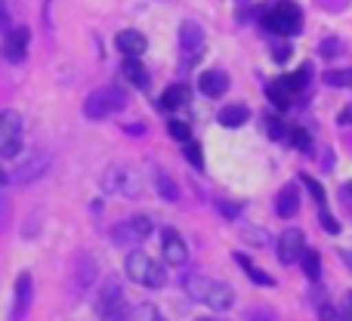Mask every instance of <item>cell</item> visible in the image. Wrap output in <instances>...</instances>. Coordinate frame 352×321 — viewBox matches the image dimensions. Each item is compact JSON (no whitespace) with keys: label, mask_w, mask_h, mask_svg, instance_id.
<instances>
[{"label":"cell","mask_w":352,"mask_h":321,"mask_svg":"<svg viewBox=\"0 0 352 321\" xmlns=\"http://www.w3.org/2000/svg\"><path fill=\"white\" fill-rule=\"evenodd\" d=\"M0 31H10V6H6V0H0Z\"/></svg>","instance_id":"obj_41"},{"label":"cell","mask_w":352,"mask_h":321,"mask_svg":"<svg viewBox=\"0 0 352 321\" xmlns=\"http://www.w3.org/2000/svg\"><path fill=\"white\" fill-rule=\"evenodd\" d=\"M0 182H3V167H0Z\"/></svg>","instance_id":"obj_47"},{"label":"cell","mask_w":352,"mask_h":321,"mask_svg":"<svg viewBox=\"0 0 352 321\" xmlns=\"http://www.w3.org/2000/svg\"><path fill=\"white\" fill-rule=\"evenodd\" d=\"M291 142H294V148H297V152L312 155V136H309V130H303V127L291 130Z\"/></svg>","instance_id":"obj_29"},{"label":"cell","mask_w":352,"mask_h":321,"mask_svg":"<svg viewBox=\"0 0 352 321\" xmlns=\"http://www.w3.org/2000/svg\"><path fill=\"white\" fill-rule=\"evenodd\" d=\"M217 207H219V213H223L226 219H238V217H241V210H244L241 201H219Z\"/></svg>","instance_id":"obj_35"},{"label":"cell","mask_w":352,"mask_h":321,"mask_svg":"<svg viewBox=\"0 0 352 321\" xmlns=\"http://www.w3.org/2000/svg\"><path fill=\"white\" fill-rule=\"evenodd\" d=\"M164 260L170 266H186L188 263V247L173 229H164Z\"/></svg>","instance_id":"obj_16"},{"label":"cell","mask_w":352,"mask_h":321,"mask_svg":"<svg viewBox=\"0 0 352 321\" xmlns=\"http://www.w3.org/2000/svg\"><path fill=\"white\" fill-rule=\"evenodd\" d=\"M155 188H158V195L164 201H179V188H176V182H173V176L167 173V170H161V167H155Z\"/></svg>","instance_id":"obj_21"},{"label":"cell","mask_w":352,"mask_h":321,"mask_svg":"<svg viewBox=\"0 0 352 321\" xmlns=\"http://www.w3.org/2000/svg\"><path fill=\"white\" fill-rule=\"evenodd\" d=\"M309 78H312V62H303L297 74H287V78H281V80H285V87L291 93H297V90H303V87L309 84Z\"/></svg>","instance_id":"obj_25"},{"label":"cell","mask_w":352,"mask_h":321,"mask_svg":"<svg viewBox=\"0 0 352 321\" xmlns=\"http://www.w3.org/2000/svg\"><path fill=\"white\" fill-rule=\"evenodd\" d=\"M50 167H53V158H50L47 152H37L28 164H22V167L16 170V182H34V179H41V176L47 173Z\"/></svg>","instance_id":"obj_13"},{"label":"cell","mask_w":352,"mask_h":321,"mask_svg":"<svg viewBox=\"0 0 352 321\" xmlns=\"http://www.w3.org/2000/svg\"><path fill=\"white\" fill-rule=\"evenodd\" d=\"M31 291H34V281H31L28 272H22L16 278V300H12V318H25V312H28L31 306Z\"/></svg>","instance_id":"obj_14"},{"label":"cell","mask_w":352,"mask_h":321,"mask_svg":"<svg viewBox=\"0 0 352 321\" xmlns=\"http://www.w3.org/2000/svg\"><path fill=\"white\" fill-rule=\"evenodd\" d=\"M182 287H186V294L192 300H198V303L210 306V309H217V312H226L232 303H235L232 287L223 285V281H217V278H210V275L188 272L186 278H182Z\"/></svg>","instance_id":"obj_1"},{"label":"cell","mask_w":352,"mask_h":321,"mask_svg":"<svg viewBox=\"0 0 352 321\" xmlns=\"http://www.w3.org/2000/svg\"><path fill=\"white\" fill-rule=\"evenodd\" d=\"M186 158L192 167H198V170H204V152H201V146L195 140H188L186 142Z\"/></svg>","instance_id":"obj_32"},{"label":"cell","mask_w":352,"mask_h":321,"mask_svg":"<svg viewBox=\"0 0 352 321\" xmlns=\"http://www.w3.org/2000/svg\"><path fill=\"white\" fill-rule=\"evenodd\" d=\"M118 300H124V287H121V278H118V275H111V278H105L102 294H99V312L109 309V306L118 303Z\"/></svg>","instance_id":"obj_20"},{"label":"cell","mask_w":352,"mask_h":321,"mask_svg":"<svg viewBox=\"0 0 352 321\" xmlns=\"http://www.w3.org/2000/svg\"><path fill=\"white\" fill-rule=\"evenodd\" d=\"M346 195H352V182H349V186H346Z\"/></svg>","instance_id":"obj_46"},{"label":"cell","mask_w":352,"mask_h":321,"mask_svg":"<svg viewBox=\"0 0 352 321\" xmlns=\"http://www.w3.org/2000/svg\"><path fill=\"white\" fill-rule=\"evenodd\" d=\"M186 102H188V90L182 84H170L164 90V96H161V109L164 111H176V109H182Z\"/></svg>","instance_id":"obj_22"},{"label":"cell","mask_w":352,"mask_h":321,"mask_svg":"<svg viewBox=\"0 0 352 321\" xmlns=\"http://www.w3.org/2000/svg\"><path fill=\"white\" fill-rule=\"evenodd\" d=\"M269 102H272L275 105V109H281V111H285L287 109V105H291V99H287V96H291V90H287V87H285V80H275V84H269Z\"/></svg>","instance_id":"obj_26"},{"label":"cell","mask_w":352,"mask_h":321,"mask_svg":"<svg viewBox=\"0 0 352 321\" xmlns=\"http://www.w3.org/2000/svg\"><path fill=\"white\" fill-rule=\"evenodd\" d=\"M248 321H275V312L269 306H256V309L248 312Z\"/></svg>","instance_id":"obj_40"},{"label":"cell","mask_w":352,"mask_h":321,"mask_svg":"<svg viewBox=\"0 0 352 321\" xmlns=\"http://www.w3.org/2000/svg\"><path fill=\"white\" fill-rule=\"evenodd\" d=\"M324 6H328V10H343V6L349 3V0H322Z\"/></svg>","instance_id":"obj_45"},{"label":"cell","mask_w":352,"mask_h":321,"mask_svg":"<svg viewBox=\"0 0 352 321\" xmlns=\"http://www.w3.org/2000/svg\"><path fill=\"white\" fill-rule=\"evenodd\" d=\"M201 321H210V318H201Z\"/></svg>","instance_id":"obj_48"},{"label":"cell","mask_w":352,"mask_h":321,"mask_svg":"<svg viewBox=\"0 0 352 321\" xmlns=\"http://www.w3.org/2000/svg\"><path fill=\"white\" fill-rule=\"evenodd\" d=\"M318 223H322V229L328 232V235H340V223H337V219L331 217L328 210H322V213H318Z\"/></svg>","instance_id":"obj_37"},{"label":"cell","mask_w":352,"mask_h":321,"mask_svg":"<svg viewBox=\"0 0 352 321\" xmlns=\"http://www.w3.org/2000/svg\"><path fill=\"white\" fill-rule=\"evenodd\" d=\"M337 124H340V127H352V105H346V109L337 115Z\"/></svg>","instance_id":"obj_43"},{"label":"cell","mask_w":352,"mask_h":321,"mask_svg":"<svg viewBox=\"0 0 352 321\" xmlns=\"http://www.w3.org/2000/svg\"><path fill=\"white\" fill-rule=\"evenodd\" d=\"M235 263L244 269V275H248V278L254 281V285H260V287H272V285H275V278H272V275H269V272H263L260 266H254V263H250V256L235 254Z\"/></svg>","instance_id":"obj_19"},{"label":"cell","mask_w":352,"mask_h":321,"mask_svg":"<svg viewBox=\"0 0 352 321\" xmlns=\"http://www.w3.org/2000/svg\"><path fill=\"white\" fill-rule=\"evenodd\" d=\"M22 152V115L12 109L0 111V155L16 158Z\"/></svg>","instance_id":"obj_6"},{"label":"cell","mask_w":352,"mask_h":321,"mask_svg":"<svg viewBox=\"0 0 352 321\" xmlns=\"http://www.w3.org/2000/svg\"><path fill=\"white\" fill-rule=\"evenodd\" d=\"M297 210H300V186L297 182H287V186H281L278 198H275V213L291 219V217H297Z\"/></svg>","instance_id":"obj_11"},{"label":"cell","mask_w":352,"mask_h":321,"mask_svg":"<svg viewBox=\"0 0 352 321\" xmlns=\"http://www.w3.org/2000/svg\"><path fill=\"white\" fill-rule=\"evenodd\" d=\"M124 269H127V278L142 287H164L167 285V269L161 266L158 260H152L148 254H142V250H133V254L127 256V263H124Z\"/></svg>","instance_id":"obj_2"},{"label":"cell","mask_w":352,"mask_h":321,"mask_svg":"<svg viewBox=\"0 0 352 321\" xmlns=\"http://www.w3.org/2000/svg\"><path fill=\"white\" fill-rule=\"evenodd\" d=\"M300 266H303V272H306V278L309 281L322 278V256H318V250L306 247L303 254H300Z\"/></svg>","instance_id":"obj_23"},{"label":"cell","mask_w":352,"mask_h":321,"mask_svg":"<svg viewBox=\"0 0 352 321\" xmlns=\"http://www.w3.org/2000/svg\"><path fill=\"white\" fill-rule=\"evenodd\" d=\"M152 232H155V219L140 213V217H130L127 223L115 225L111 238H115V244H140V241H146Z\"/></svg>","instance_id":"obj_7"},{"label":"cell","mask_w":352,"mask_h":321,"mask_svg":"<svg viewBox=\"0 0 352 321\" xmlns=\"http://www.w3.org/2000/svg\"><path fill=\"white\" fill-rule=\"evenodd\" d=\"M318 53L328 56V59H331V56H337V53H340V41H337V37H324V41L318 43Z\"/></svg>","instance_id":"obj_38"},{"label":"cell","mask_w":352,"mask_h":321,"mask_svg":"<svg viewBox=\"0 0 352 321\" xmlns=\"http://www.w3.org/2000/svg\"><path fill=\"white\" fill-rule=\"evenodd\" d=\"M324 84L328 87H352V68H331V71H324Z\"/></svg>","instance_id":"obj_27"},{"label":"cell","mask_w":352,"mask_h":321,"mask_svg":"<svg viewBox=\"0 0 352 321\" xmlns=\"http://www.w3.org/2000/svg\"><path fill=\"white\" fill-rule=\"evenodd\" d=\"M121 74L127 78V84L140 87V90H146V87H148V71L142 68V62H140V59H127V56H124Z\"/></svg>","instance_id":"obj_18"},{"label":"cell","mask_w":352,"mask_h":321,"mask_svg":"<svg viewBox=\"0 0 352 321\" xmlns=\"http://www.w3.org/2000/svg\"><path fill=\"white\" fill-rule=\"evenodd\" d=\"M250 121V109L248 105H226L223 111H219V124L223 127H229V130H238V127H244V124Z\"/></svg>","instance_id":"obj_17"},{"label":"cell","mask_w":352,"mask_h":321,"mask_svg":"<svg viewBox=\"0 0 352 321\" xmlns=\"http://www.w3.org/2000/svg\"><path fill=\"white\" fill-rule=\"evenodd\" d=\"M300 182H303V186H306V192H309L312 198L318 201V204H324V198H328V195H324V186H322V182H318V179H312V176H303V179H300Z\"/></svg>","instance_id":"obj_33"},{"label":"cell","mask_w":352,"mask_h":321,"mask_svg":"<svg viewBox=\"0 0 352 321\" xmlns=\"http://www.w3.org/2000/svg\"><path fill=\"white\" fill-rule=\"evenodd\" d=\"M133 321H167V318L161 316L158 306L142 303V306H136V309H133Z\"/></svg>","instance_id":"obj_30"},{"label":"cell","mask_w":352,"mask_h":321,"mask_svg":"<svg viewBox=\"0 0 352 321\" xmlns=\"http://www.w3.org/2000/svg\"><path fill=\"white\" fill-rule=\"evenodd\" d=\"M99 186L109 195H121V198H142L146 186H142L140 173L130 167H111L99 176Z\"/></svg>","instance_id":"obj_4"},{"label":"cell","mask_w":352,"mask_h":321,"mask_svg":"<svg viewBox=\"0 0 352 321\" xmlns=\"http://www.w3.org/2000/svg\"><path fill=\"white\" fill-rule=\"evenodd\" d=\"M263 25H266L269 31H275V34L294 37V34H300V31H303V10H300L297 3H291V0L275 3L272 10H266Z\"/></svg>","instance_id":"obj_5"},{"label":"cell","mask_w":352,"mask_h":321,"mask_svg":"<svg viewBox=\"0 0 352 321\" xmlns=\"http://www.w3.org/2000/svg\"><path fill=\"white\" fill-rule=\"evenodd\" d=\"M318 318H322V321H343V312L334 309L331 303H322V306H318Z\"/></svg>","instance_id":"obj_39"},{"label":"cell","mask_w":352,"mask_h":321,"mask_svg":"<svg viewBox=\"0 0 352 321\" xmlns=\"http://www.w3.org/2000/svg\"><path fill=\"white\" fill-rule=\"evenodd\" d=\"M204 41H207V34L198 22L188 19V22L179 25V47L186 49V53H201V49H204Z\"/></svg>","instance_id":"obj_12"},{"label":"cell","mask_w":352,"mask_h":321,"mask_svg":"<svg viewBox=\"0 0 352 321\" xmlns=\"http://www.w3.org/2000/svg\"><path fill=\"white\" fill-rule=\"evenodd\" d=\"M275 250H278V260L285 263V266H291V263L300 260V254L306 250V238L300 229H285L278 235V244H275Z\"/></svg>","instance_id":"obj_8"},{"label":"cell","mask_w":352,"mask_h":321,"mask_svg":"<svg viewBox=\"0 0 352 321\" xmlns=\"http://www.w3.org/2000/svg\"><path fill=\"white\" fill-rule=\"evenodd\" d=\"M266 133L272 136V140H285V136H291L281 118H266Z\"/></svg>","instance_id":"obj_34"},{"label":"cell","mask_w":352,"mask_h":321,"mask_svg":"<svg viewBox=\"0 0 352 321\" xmlns=\"http://www.w3.org/2000/svg\"><path fill=\"white\" fill-rule=\"evenodd\" d=\"M93 281H96V263H93V256H80V263H78V291H87Z\"/></svg>","instance_id":"obj_24"},{"label":"cell","mask_w":352,"mask_h":321,"mask_svg":"<svg viewBox=\"0 0 352 321\" xmlns=\"http://www.w3.org/2000/svg\"><path fill=\"white\" fill-rule=\"evenodd\" d=\"M167 133H170L173 140H179V142H188V140H192V130H188L186 121H167Z\"/></svg>","instance_id":"obj_31"},{"label":"cell","mask_w":352,"mask_h":321,"mask_svg":"<svg viewBox=\"0 0 352 321\" xmlns=\"http://www.w3.org/2000/svg\"><path fill=\"white\" fill-rule=\"evenodd\" d=\"M198 87H201V93L204 96H223L226 90H229V74L226 71H219V68H210V71H201V78H198Z\"/></svg>","instance_id":"obj_15"},{"label":"cell","mask_w":352,"mask_h":321,"mask_svg":"<svg viewBox=\"0 0 352 321\" xmlns=\"http://www.w3.org/2000/svg\"><path fill=\"white\" fill-rule=\"evenodd\" d=\"M28 43H31V31L28 28H10L6 31V41H3V56L10 62H25V56H28Z\"/></svg>","instance_id":"obj_9"},{"label":"cell","mask_w":352,"mask_h":321,"mask_svg":"<svg viewBox=\"0 0 352 321\" xmlns=\"http://www.w3.org/2000/svg\"><path fill=\"white\" fill-rule=\"evenodd\" d=\"M340 312H343V321H352V291L343 297V303H340Z\"/></svg>","instance_id":"obj_42"},{"label":"cell","mask_w":352,"mask_h":321,"mask_svg":"<svg viewBox=\"0 0 352 321\" xmlns=\"http://www.w3.org/2000/svg\"><path fill=\"white\" fill-rule=\"evenodd\" d=\"M124 105H127V96L118 87H102V90H93L87 96L84 115H87V121H105V118L118 115Z\"/></svg>","instance_id":"obj_3"},{"label":"cell","mask_w":352,"mask_h":321,"mask_svg":"<svg viewBox=\"0 0 352 321\" xmlns=\"http://www.w3.org/2000/svg\"><path fill=\"white\" fill-rule=\"evenodd\" d=\"M241 238L244 241H254V247H266L269 244V235L263 229H241Z\"/></svg>","instance_id":"obj_36"},{"label":"cell","mask_w":352,"mask_h":321,"mask_svg":"<svg viewBox=\"0 0 352 321\" xmlns=\"http://www.w3.org/2000/svg\"><path fill=\"white\" fill-rule=\"evenodd\" d=\"M115 43H118V49H121V53L127 56V59H140V56L146 53V47H148L146 34H140V31H133V28L118 31Z\"/></svg>","instance_id":"obj_10"},{"label":"cell","mask_w":352,"mask_h":321,"mask_svg":"<svg viewBox=\"0 0 352 321\" xmlns=\"http://www.w3.org/2000/svg\"><path fill=\"white\" fill-rule=\"evenodd\" d=\"M133 312H130V306H127V300H118V303H111L109 309H102V318L105 321H127Z\"/></svg>","instance_id":"obj_28"},{"label":"cell","mask_w":352,"mask_h":321,"mask_svg":"<svg viewBox=\"0 0 352 321\" xmlns=\"http://www.w3.org/2000/svg\"><path fill=\"white\" fill-rule=\"evenodd\" d=\"M272 56H275L278 62H287V59H291V47H278V49H272Z\"/></svg>","instance_id":"obj_44"}]
</instances>
